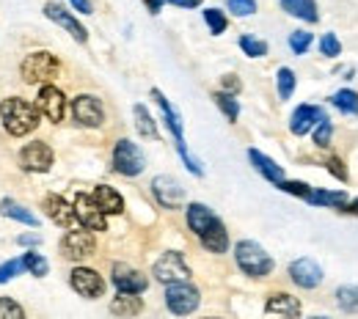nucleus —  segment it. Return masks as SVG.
Returning <instances> with one entry per match:
<instances>
[{
	"label": "nucleus",
	"instance_id": "obj_45",
	"mask_svg": "<svg viewBox=\"0 0 358 319\" xmlns=\"http://www.w3.org/2000/svg\"><path fill=\"white\" fill-rule=\"evenodd\" d=\"M240 89H243V83L237 80V75H226V77H224V91L226 94H240Z\"/></svg>",
	"mask_w": 358,
	"mask_h": 319
},
{
	"label": "nucleus",
	"instance_id": "obj_3",
	"mask_svg": "<svg viewBox=\"0 0 358 319\" xmlns=\"http://www.w3.org/2000/svg\"><path fill=\"white\" fill-rule=\"evenodd\" d=\"M152 99L160 105V110H163V119H166V124H169V130H171V135H174V143H177V151L179 157L185 160V165H187V171L190 174H196V177H201L204 174V168L199 165V160L196 157H190V151H187V146H185V135H182V119H179V113L174 110V105L163 96L160 89H152Z\"/></svg>",
	"mask_w": 358,
	"mask_h": 319
},
{
	"label": "nucleus",
	"instance_id": "obj_39",
	"mask_svg": "<svg viewBox=\"0 0 358 319\" xmlns=\"http://www.w3.org/2000/svg\"><path fill=\"white\" fill-rule=\"evenodd\" d=\"M289 47H292L295 55H303V52L312 47V34H309V31H295V34L289 36Z\"/></svg>",
	"mask_w": 358,
	"mask_h": 319
},
{
	"label": "nucleus",
	"instance_id": "obj_2",
	"mask_svg": "<svg viewBox=\"0 0 358 319\" xmlns=\"http://www.w3.org/2000/svg\"><path fill=\"white\" fill-rule=\"evenodd\" d=\"M22 80L28 83V86H50L55 77H58V72H61V64H58V58L52 55V52H47V50H39V52H31L25 61H22Z\"/></svg>",
	"mask_w": 358,
	"mask_h": 319
},
{
	"label": "nucleus",
	"instance_id": "obj_42",
	"mask_svg": "<svg viewBox=\"0 0 358 319\" xmlns=\"http://www.w3.org/2000/svg\"><path fill=\"white\" fill-rule=\"evenodd\" d=\"M229 11H234L237 17H248L257 11V0H229Z\"/></svg>",
	"mask_w": 358,
	"mask_h": 319
},
{
	"label": "nucleus",
	"instance_id": "obj_23",
	"mask_svg": "<svg viewBox=\"0 0 358 319\" xmlns=\"http://www.w3.org/2000/svg\"><path fill=\"white\" fill-rule=\"evenodd\" d=\"M201 245L207 248V251H213V253H224L226 248H229V231H226V226L215 218V223L207 228L201 237Z\"/></svg>",
	"mask_w": 358,
	"mask_h": 319
},
{
	"label": "nucleus",
	"instance_id": "obj_21",
	"mask_svg": "<svg viewBox=\"0 0 358 319\" xmlns=\"http://www.w3.org/2000/svg\"><path fill=\"white\" fill-rule=\"evenodd\" d=\"M94 201L105 215H122L124 212V198L110 184H96L94 187Z\"/></svg>",
	"mask_w": 358,
	"mask_h": 319
},
{
	"label": "nucleus",
	"instance_id": "obj_46",
	"mask_svg": "<svg viewBox=\"0 0 358 319\" xmlns=\"http://www.w3.org/2000/svg\"><path fill=\"white\" fill-rule=\"evenodd\" d=\"M17 242H20V245H39V242H42V237H36V234H22Z\"/></svg>",
	"mask_w": 358,
	"mask_h": 319
},
{
	"label": "nucleus",
	"instance_id": "obj_36",
	"mask_svg": "<svg viewBox=\"0 0 358 319\" xmlns=\"http://www.w3.org/2000/svg\"><path fill=\"white\" fill-rule=\"evenodd\" d=\"M204 22L210 25L213 36H221L226 31V17H224V11H218V8H207V11H204Z\"/></svg>",
	"mask_w": 358,
	"mask_h": 319
},
{
	"label": "nucleus",
	"instance_id": "obj_43",
	"mask_svg": "<svg viewBox=\"0 0 358 319\" xmlns=\"http://www.w3.org/2000/svg\"><path fill=\"white\" fill-rule=\"evenodd\" d=\"M331 135H334V127H331V121L325 119V121L317 124V130H314V143H317V146H328V143H331Z\"/></svg>",
	"mask_w": 358,
	"mask_h": 319
},
{
	"label": "nucleus",
	"instance_id": "obj_41",
	"mask_svg": "<svg viewBox=\"0 0 358 319\" xmlns=\"http://www.w3.org/2000/svg\"><path fill=\"white\" fill-rule=\"evenodd\" d=\"M320 52L328 55V58H336V55L342 52V45H339V39H336L334 34H325V36L320 39Z\"/></svg>",
	"mask_w": 358,
	"mask_h": 319
},
{
	"label": "nucleus",
	"instance_id": "obj_15",
	"mask_svg": "<svg viewBox=\"0 0 358 319\" xmlns=\"http://www.w3.org/2000/svg\"><path fill=\"white\" fill-rule=\"evenodd\" d=\"M36 107H39V113L47 116L52 124H58L64 119V113H66V99H64V94L50 83V86H42L39 99H36Z\"/></svg>",
	"mask_w": 358,
	"mask_h": 319
},
{
	"label": "nucleus",
	"instance_id": "obj_22",
	"mask_svg": "<svg viewBox=\"0 0 358 319\" xmlns=\"http://www.w3.org/2000/svg\"><path fill=\"white\" fill-rule=\"evenodd\" d=\"M248 160H251V165L273 184H281L284 182V168L275 163V160H270L268 154H262V151H257V149H248Z\"/></svg>",
	"mask_w": 358,
	"mask_h": 319
},
{
	"label": "nucleus",
	"instance_id": "obj_44",
	"mask_svg": "<svg viewBox=\"0 0 358 319\" xmlns=\"http://www.w3.org/2000/svg\"><path fill=\"white\" fill-rule=\"evenodd\" d=\"M325 168H328V171H331V174H334V177H336L339 182H348V168L342 165V160H336V157H331Z\"/></svg>",
	"mask_w": 358,
	"mask_h": 319
},
{
	"label": "nucleus",
	"instance_id": "obj_48",
	"mask_svg": "<svg viewBox=\"0 0 358 319\" xmlns=\"http://www.w3.org/2000/svg\"><path fill=\"white\" fill-rule=\"evenodd\" d=\"M169 3H174L179 8H196V6H201V0H169Z\"/></svg>",
	"mask_w": 358,
	"mask_h": 319
},
{
	"label": "nucleus",
	"instance_id": "obj_27",
	"mask_svg": "<svg viewBox=\"0 0 358 319\" xmlns=\"http://www.w3.org/2000/svg\"><path fill=\"white\" fill-rule=\"evenodd\" d=\"M314 207H334V209H342L348 207V193L345 190H312V195L306 198Z\"/></svg>",
	"mask_w": 358,
	"mask_h": 319
},
{
	"label": "nucleus",
	"instance_id": "obj_26",
	"mask_svg": "<svg viewBox=\"0 0 358 319\" xmlns=\"http://www.w3.org/2000/svg\"><path fill=\"white\" fill-rule=\"evenodd\" d=\"M0 212L6 215V218H11V221H20V223H25V226H39V218L31 212V209H25L22 204H17L14 198H3L0 201Z\"/></svg>",
	"mask_w": 358,
	"mask_h": 319
},
{
	"label": "nucleus",
	"instance_id": "obj_12",
	"mask_svg": "<svg viewBox=\"0 0 358 319\" xmlns=\"http://www.w3.org/2000/svg\"><path fill=\"white\" fill-rule=\"evenodd\" d=\"M69 283H72V289H75L80 297H86V300H96V297L105 295V281H102V275L89 270V267H75L72 275H69Z\"/></svg>",
	"mask_w": 358,
	"mask_h": 319
},
{
	"label": "nucleus",
	"instance_id": "obj_7",
	"mask_svg": "<svg viewBox=\"0 0 358 319\" xmlns=\"http://www.w3.org/2000/svg\"><path fill=\"white\" fill-rule=\"evenodd\" d=\"M155 278L160 281V283H182V281H187L190 278V267H187V262H185V256L177 253V251H169V253H163L157 262H155Z\"/></svg>",
	"mask_w": 358,
	"mask_h": 319
},
{
	"label": "nucleus",
	"instance_id": "obj_30",
	"mask_svg": "<svg viewBox=\"0 0 358 319\" xmlns=\"http://www.w3.org/2000/svg\"><path fill=\"white\" fill-rule=\"evenodd\" d=\"M334 107H339L345 116H358V94L350 91V89H342L331 96Z\"/></svg>",
	"mask_w": 358,
	"mask_h": 319
},
{
	"label": "nucleus",
	"instance_id": "obj_19",
	"mask_svg": "<svg viewBox=\"0 0 358 319\" xmlns=\"http://www.w3.org/2000/svg\"><path fill=\"white\" fill-rule=\"evenodd\" d=\"M289 278L301 289H314V286L322 283V270H320V265L312 262V259H298V262L289 265Z\"/></svg>",
	"mask_w": 358,
	"mask_h": 319
},
{
	"label": "nucleus",
	"instance_id": "obj_50",
	"mask_svg": "<svg viewBox=\"0 0 358 319\" xmlns=\"http://www.w3.org/2000/svg\"><path fill=\"white\" fill-rule=\"evenodd\" d=\"M342 212H358V198L353 204H348V207H342Z\"/></svg>",
	"mask_w": 358,
	"mask_h": 319
},
{
	"label": "nucleus",
	"instance_id": "obj_51",
	"mask_svg": "<svg viewBox=\"0 0 358 319\" xmlns=\"http://www.w3.org/2000/svg\"><path fill=\"white\" fill-rule=\"evenodd\" d=\"M312 319H331V317H312Z\"/></svg>",
	"mask_w": 358,
	"mask_h": 319
},
{
	"label": "nucleus",
	"instance_id": "obj_25",
	"mask_svg": "<svg viewBox=\"0 0 358 319\" xmlns=\"http://www.w3.org/2000/svg\"><path fill=\"white\" fill-rule=\"evenodd\" d=\"M143 311V303H141V297L138 295H124V292H119V297H113V303H110V314H116V317H138Z\"/></svg>",
	"mask_w": 358,
	"mask_h": 319
},
{
	"label": "nucleus",
	"instance_id": "obj_20",
	"mask_svg": "<svg viewBox=\"0 0 358 319\" xmlns=\"http://www.w3.org/2000/svg\"><path fill=\"white\" fill-rule=\"evenodd\" d=\"M265 311L268 314H278L284 319H298L301 317V300L287 295V292H273L265 303Z\"/></svg>",
	"mask_w": 358,
	"mask_h": 319
},
{
	"label": "nucleus",
	"instance_id": "obj_47",
	"mask_svg": "<svg viewBox=\"0 0 358 319\" xmlns=\"http://www.w3.org/2000/svg\"><path fill=\"white\" fill-rule=\"evenodd\" d=\"M80 14H91V0H69Z\"/></svg>",
	"mask_w": 358,
	"mask_h": 319
},
{
	"label": "nucleus",
	"instance_id": "obj_18",
	"mask_svg": "<svg viewBox=\"0 0 358 319\" xmlns=\"http://www.w3.org/2000/svg\"><path fill=\"white\" fill-rule=\"evenodd\" d=\"M325 119H328V116H325L322 107H317V105H301V107L292 113L289 130H292V135H306L314 124H322Z\"/></svg>",
	"mask_w": 358,
	"mask_h": 319
},
{
	"label": "nucleus",
	"instance_id": "obj_14",
	"mask_svg": "<svg viewBox=\"0 0 358 319\" xmlns=\"http://www.w3.org/2000/svg\"><path fill=\"white\" fill-rule=\"evenodd\" d=\"M113 283L124 295H141L149 286L146 275L141 273V270H135V267H130V265H122V262L113 265Z\"/></svg>",
	"mask_w": 358,
	"mask_h": 319
},
{
	"label": "nucleus",
	"instance_id": "obj_34",
	"mask_svg": "<svg viewBox=\"0 0 358 319\" xmlns=\"http://www.w3.org/2000/svg\"><path fill=\"white\" fill-rule=\"evenodd\" d=\"M275 83H278V96L281 99H289L295 91V72L289 66H281L278 75H275Z\"/></svg>",
	"mask_w": 358,
	"mask_h": 319
},
{
	"label": "nucleus",
	"instance_id": "obj_29",
	"mask_svg": "<svg viewBox=\"0 0 358 319\" xmlns=\"http://www.w3.org/2000/svg\"><path fill=\"white\" fill-rule=\"evenodd\" d=\"M133 116H135V130H138L141 135L149 138V140H157V138H160V133H157V124H155V119L149 116V110H146L143 105H135Z\"/></svg>",
	"mask_w": 358,
	"mask_h": 319
},
{
	"label": "nucleus",
	"instance_id": "obj_6",
	"mask_svg": "<svg viewBox=\"0 0 358 319\" xmlns=\"http://www.w3.org/2000/svg\"><path fill=\"white\" fill-rule=\"evenodd\" d=\"M113 168L119 174H124V177H138L146 168V157H143V151L135 146L133 140L122 138L113 146Z\"/></svg>",
	"mask_w": 358,
	"mask_h": 319
},
{
	"label": "nucleus",
	"instance_id": "obj_5",
	"mask_svg": "<svg viewBox=\"0 0 358 319\" xmlns=\"http://www.w3.org/2000/svg\"><path fill=\"white\" fill-rule=\"evenodd\" d=\"M199 303H201V295H199V289H196L193 283H187V281L171 283V286L166 289V306H169V311L177 314V317L193 314V311L199 309Z\"/></svg>",
	"mask_w": 358,
	"mask_h": 319
},
{
	"label": "nucleus",
	"instance_id": "obj_31",
	"mask_svg": "<svg viewBox=\"0 0 358 319\" xmlns=\"http://www.w3.org/2000/svg\"><path fill=\"white\" fill-rule=\"evenodd\" d=\"M336 303L345 314H358V286H339L336 289Z\"/></svg>",
	"mask_w": 358,
	"mask_h": 319
},
{
	"label": "nucleus",
	"instance_id": "obj_33",
	"mask_svg": "<svg viewBox=\"0 0 358 319\" xmlns=\"http://www.w3.org/2000/svg\"><path fill=\"white\" fill-rule=\"evenodd\" d=\"M22 262H25V270L31 275H36V278H45L47 270H50V265H47V259L42 253H36V251H28L25 256H22Z\"/></svg>",
	"mask_w": 358,
	"mask_h": 319
},
{
	"label": "nucleus",
	"instance_id": "obj_24",
	"mask_svg": "<svg viewBox=\"0 0 358 319\" xmlns=\"http://www.w3.org/2000/svg\"><path fill=\"white\" fill-rule=\"evenodd\" d=\"M213 223H215V215H213L210 207H204V204H190L187 207V226L193 228L199 237L213 226Z\"/></svg>",
	"mask_w": 358,
	"mask_h": 319
},
{
	"label": "nucleus",
	"instance_id": "obj_13",
	"mask_svg": "<svg viewBox=\"0 0 358 319\" xmlns=\"http://www.w3.org/2000/svg\"><path fill=\"white\" fill-rule=\"evenodd\" d=\"M152 193L166 209H179L185 201V190L174 177H155L152 179Z\"/></svg>",
	"mask_w": 358,
	"mask_h": 319
},
{
	"label": "nucleus",
	"instance_id": "obj_10",
	"mask_svg": "<svg viewBox=\"0 0 358 319\" xmlns=\"http://www.w3.org/2000/svg\"><path fill=\"white\" fill-rule=\"evenodd\" d=\"M52 149L47 146L45 140H34V143H28V146H22V151H20V165L25 168V171H36V174H45L52 168Z\"/></svg>",
	"mask_w": 358,
	"mask_h": 319
},
{
	"label": "nucleus",
	"instance_id": "obj_37",
	"mask_svg": "<svg viewBox=\"0 0 358 319\" xmlns=\"http://www.w3.org/2000/svg\"><path fill=\"white\" fill-rule=\"evenodd\" d=\"M0 319H25V311L17 300L11 297H0Z\"/></svg>",
	"mask_w": 358,
	"mask_h": 319
},
{
	"label": "nucleus",
	"instance_id": "obj_17",
	"mask_svg": "<svg viewBox=\"0 0 358 319\" xmlns=\"http://www.w3.org/2000/svg\"><path fill=\"white\" fill-rule=\"evenodd\" d=\"M45 209H47V215H50V221H52V223H58V226L69 228V231L80 226L78 212H75V204H66L61 195H47Z\"/></svg>",
	"mask_w": 358,
	"mask_h": 319
},
{
	"label": "nucleus",
	"instance_id": "obj_4",
	"mask_svg": "<svg viewBox=\"0 0 358 319\" xmlns=\"http://www.w3.org/2000/svg\"><path fill=\"white\" fill-rule=\"evenodd\" d=\"M234 259L240 265V270L251 278H265L273 273V259L270 253H265V248L254 239H243L234 245Z\"/></svg>",
	"mask_w": 358,
	"mask_h": 319
},
{
	"label": "nucleus",
	"instance_id": "obj_1",
	"mask_svg": "<svg viewBox=\"0 0 358 319\" xmlns=\"http://www.w3.org/2000/svg\"><path fill=\"white\" fill-rule=\"evenodd\" d=\"M0 119L11 135L22 138L39 127V107L20 99V96H8L0 102Z\"/></svg>",
	"mask_w": 358,
	"mask_h": 319
},
{
	"label": "nucleus",
	"instance_id": "obj_28",
	"mask_svg": "<svg viewBox=\"0 0 358 319\" xmlns=\"http://www.w3.org/2000/svg\"><path fill=\"white\" fill-rule=\"evenodd\" d=\"M281 8L298 20H306V22H317L320 14H317V3L314 0H281Z\"/></svg>",
	"mask_w": 358,
	"mask_h": 319
},
{
	"label": "nucleus",
	"instance_id": "obj_38",
	"mask_svg": "<svg viewBox=\"0 0 358 319\" xmlns=\"http://www.w3.org/2000/svg\"><path fill=\"white\" fill-rule=\"evenodd\" d=\"M22 270H25V262H22V259H8V262H3V265H0V283L17 278Z\"/></svg>",
	"mask_w": 358,
	"mask_h": 319
},
{
	"label": "nucleus",
	"instance_id": "obj_35",
	"mask_svg": "<svg viewBox=\"0 0 358 319\" xmlns=\"http://www.w3.org/2000/svg\"><path fill=\"white\" fill-rule=\"evenodd\" d=\"M240 50H243L245 55H251V58L268 55V45H265L262 39H254V36H240Z\"/></svg>",
	"mask_w": 358,
	"mask_h": 319
},
{
	"label": "nucleus",
	"instance_id": "obj_16",
	"mask_svg": "<svg viewBox=\"0 0 358 319\" xmlns=\"http://www.w3.org/2000/svg\"><path fill=\"white\" fill-rule=\"evenodd\" d=\"M45 14H47V20L58 22L61 28H66V31L72 34V39H75V42H80V45H83V42L89 39V31H86V28H83V25H80V22H78V20H75V17L61 6V3L50 0V3L45 6Z\"/></svg>",
	"mask_w": 358,
	"mask_h": 319
},
{
	"label": "nucleus",
	"instance_id": "obj_32",
	"mask_svg": "<svg viewBox=\"0 0 358 319\" xmlns=\"http://www.w3.org/2000/svg\"><path fill=\"white\" fill-rule=\"evenodd\" d=\"M213 99H215V105L224 110V116L229 119V121H237V116H240V105H237L234 94L215 91V94H213Z\"/></svg>",
	"mask_w": 358,
	"mask_h": 319
},
{
	"label": "nucleus",
	"instance_id": "obj_49",
	"mask_svg": "<svg viewBox=\"0 0 358 319\" xmlns=\"http://www.w3.org/2000/svg\"><path fill=\"white\" fill-rule=\"evenodd\" d=\"M143 3L149 6V11H152V14H160V8H163V3H166V0H143Z\"/></svg>",
	"mask_w": 358,
	"mask_h": 319
},
{
	"label": "nucleus",
	"instance_id": "obj_9",
	"mask_svg": "<svg viewBox=\"0 0 358 319\" xmlns=\"http://www.w3.org/2000/svg\"><path fill=\"white\" fill-rule=\"evenodd\" d=\"M94 248H96L94 234H91V231H80V228L66 231L64 239H61V253H64L66 259H72V262L89 259L91 253H94Z\"/></svg>",
	"mask_w": 358,
	"mask_h": 319
},
{
	"label": "nucleus",
	"instance_id": "obj_11",
	"mask_svg": "<svg viewBox=\"0 0 358 319\" xmlns=\"http://www.w3.org/2000/svg\"><path fill=\"white\" fill-rule=\"evenodd\" d=\"M75 212H78V221L86 231H105L108 228V221H105V212L96 207L94 195H86V193H78L75 195Z\"/></svg>",
	"mask_w": 358,
	"mask_h": 319
},
{
	"label": "nucleus",
	"instance_id": "obj_40",
	"mask_svg": "<svg viewBox=\"0 0 358 319\" xmlns=\"http://www.w3.org/2000/svg\"><path fill=\"white\" fill-rule=\"evenodd\" d=\"M275 187L284 190V193H289V195H298V198H303V201L312 195V190H314V187H309L306 182H287V179L281 184H275Z\"/></svg>",
	"mask_w": 358,
	"mask_h": 319
},
{
	"label": "nucleus",
	"instance_id": "obj_8",
	"mask_svg": "<svg viewBox=\"0 0 358 319\" xmlns=\"http://www.w3.org/2000/svg\"><path fill=\"white\" fill-rule=\"evenodd\" d=\"M72 116L83 127H102L105 124V107L91 94H80V96L72 99Z\"/></svg>",
	"mask_w": 358,
	"mask_h": 319
}]
</instances>
